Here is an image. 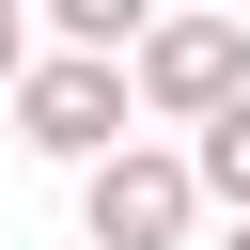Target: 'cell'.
I'll return each mask as SVG.
<instances>
[{
  "mask_svg": "<svg viewBox=\"0 0 250 250\" xmlns=\"http://www.w3.org/2000/svg\"><path fill=\"white\" fill-rule=\"evenodd\" d=\"M219 250H250V219H219Z\"/></svg>",
  "mask_w": 250,
  "mask_h": 250,
  "instance_id": "cell-7",
  "label": "cell"
},
{
  "mask_svg": "<svg viewBox=\"0 0 250 250\" xmlns=\"http://www.w3.org/2000/svg\"><path fill=\"white\" fill-rule=\"evenodd\" d=\"M188 172H203V203H219V219H250V94H234L219 125H188Z\"/></svg>",
  "mask_w": 250,
  "mask_h": 250,
  "instance_id": "cell-5",
  "label": "cell"
},
{
  "mask_svg": "<svg viewBox=\"0 0 250 250\" xmlns=\"http://www.w3.org/2000/svg\"><path fill=\"white\" fill-rule=\"evenodd\" d=\"M188 219H203L188 141H125V156L78 172V234H94V250H188Z\"/></svg>",
  "mask_w": 250,
  "mask_h": 250,
  "instance_id": "cell-3",
  "label": "cell"
},
{
  "mask_svg": "<svg viewBox=\"0 0 250 250\" xmlns=\"http://www.w3.org/2000/svg\"><path fill=\"white\" fill-rule=\"evenodd\" d=\"M31 62H47V47H31V0H0V94H16Z\"/></svg>",
  "mask_w": 250,
  "mask_h": 250,
  "instance_id": "cell-6",
  "label": "cell"
},
{
  "mask_svg": "<svg viewBox=\"0 0 250 250\" xmlns=\"http://www.w3.org/2000/svg\"><path fill=\"white\" fill-rule=\"evenodd\" d=\"M125 78H141V125H219V109L250 94V16H234V0H172V16L125 47Z\"/></svg>",
  "mask_w": 250,
  "mask_h": 250,
  "instance_id": "cell-1",
  "label": "cell"
},
{
  "mask_svg": "<svg viewBox=\"0 0 250 250\" xmlns=\"http://www.w3.org/2000/svg\"><path fill=\"white\" fill-rule=\"evenodd\" d=\"M31 16H47V47H94V62H125V47H141L172 0H31Z\"/></svg>",
  "mask_w": 250,
  "mask_h": 250,
  "instance_id": "cell-4",
  "label": "cell"
},
{
  "mask_svg": "<svg viewBox=\"0 0 250 250\" xmlns=\"http://www.w3.org/2000/svg\"><path fill=\"white\" fill-rule=\"evenodd\" d=\"M0 109H16V141H31L47 172H94V156H125V125H141V78H125V62H94V47H47V62H31Z\"/></svg>",
  "mask_w": 250,
  "mask_h": 250,
  "instance_id": "cell-2",
  "label": "cell"
}]
</instances>
